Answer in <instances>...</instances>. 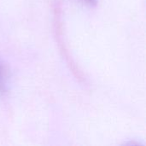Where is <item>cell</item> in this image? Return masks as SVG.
I'll return each instance as SVG.
<instances>
[{"label": "cell", "mask_w": 146, "mask_h": 146, "mask_svg": "<svg viewBox=\"0 0 146 146\" xmlns=\"http://www.w3.org/2000/svg\"><path fill=\"white\" fill-rule=\"evenodd\" d=\"M7 76L3 67L0 62V95H3L7 92Z\"/></svg>", "instance_id": "1"}, {"label": "cell", "mask_w": 146, "mask_h": 146, "mask_svg": "<svg viewBox=\"0 0 146 146\" xmlns=\"http://www.w3.org/2000/svg\"><path fill=\"white\" fill-rule=\"evenodd\" d=\"M88 3H90V4H95L96 3V2H97V0H86Z\"/></svg>", "instance_id": "2"}]
</instances>
